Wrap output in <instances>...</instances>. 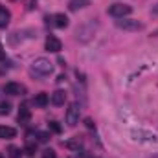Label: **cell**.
<instances>
[{
    "label": "cell",
    "instance_id": "obj_2",
    "mask_svg": "<svg viewBox=\"0 0 158 158\" xmlns=\"http://www.w3.org/2000/svg\"><path fill=\"white\" fill-rule=\"evenodd\" d=\"M131 13H132V7L129 4H112L109 7V15L114 17V19H125Z\"/></svg>",
    "mask_w": 158,
    "mask_h": 158
},
{
    "label": "cell",
    "instance_id": "obj_11",
    "mask_svg": "<svg viewBox=\"0 0 158 158\" xmlns=\"http://www.w3.org/2000/svg\"><path fill=\"white\" fill-rule=\"evenodd\" d=\"M17 136V131L13 127H7V125H0V138L2 140H11Z\"/></svg>",
    "mask_w": 158,
    "mask_h": 158
},
{
    "label": "cell",
    "instance_id": "obj_15",
    "mask_svg": "<svg viewBox=\"0 0 158 158\" xmlns=\"http://www.w3.org/2000/svg\"><path fill=\"white\" fill-rule=\"evenodd\" d=\"M11 112V103L9 101H2L0 103V116H7Z\"/></svg>",
    "mask_w": 158,
    "mask_h": 158
},
{
    "label": "cell",
    "instance_id": "obj_21",
    "mask_svg": "<svg viewBox=\"0 0 158 158\" xmlns=\"http://www.w3.org/2000/svg\"><path fill=\"white\" fill-rule=\"evenodd\" d=\"M4 59H6V53H4V52L0 50V61H4Z\"/></svg>",
    "mask_w": 158,
    "mask_h": 158
},
{
    "label": "cell",
    "instance_id": "obj_23",
    "mask_svg": "<svg viewBox=\"0 0 158 158\" xmlns=\"http://www.w3.org/2000/svg\"><path fill=\"white\" fill-rule=\"evenodd\" d=\"M0 158H2V156H0Z\"/></svg>",
    "mask_w": 158,
    "mask_h": 158
},
{
    "label": "cell",
    "instance_id": "obj_10",
    "mask_svg": "<svg viewBox=\"0 0 158 158\" xmlns=\"http://www.w3.org/2000/svg\"><path fill=\"white\" fill-rule=\"evenodd\" d=\"M9 20H11V13H9V9L4 7V6H0V28H2V30L7 28V26H9Z\"/></svg>",
    "mask_w": 158,
    "mask_h": 158
},
{
    "label": "cell",
    "instance_id": "obj_9",
    "mask_svg": "<svg viewBox=\"0 0 158 158\" xmlns=\"http://www.w3.org/2000/svg\"><path fill=\"white\" fill-rule=\"evenodd\" d=\"M50 101H52L55 107H61V105H64V101H66V94H64L63 90H55V92L52 94Z\"/></svg>",
    "mask_w": 158,
    "mask_h": 158
},
{
    "label": "cell",
    "instance_id": "obj_8",
    "mask_svg": "<svg viewBox=\"0 0 158 158\" xmlns=\"http://www.w3.org/2000/svg\"><path fill=\"white\" fill-rule=\"evenodd\" d=\"M46 50L48 52H52V53H59L61 52V48H63V42L57 39V37H53V35H48V39H46Z\"/></svg>",
    "mask_w": 158,
    "mask_h": 158
},
{
    "label": "cell",
    "instance_id": "obj_6",
    "mask_svg": "<svg viewBox=\"0 0 158 158\" xmlns=\"http://www.w3.org/2000/svg\"><path fill=\"white\" fill-rule=\"evenodd\" d=\"M48 24H52L55 28H66L68 26V17L64 13H55L53 17H48Z\"/></svg>",
    "mask_w": 158,
    "mask_h": 158
},
{
    "label": "cell",
    "instance_id": "obj_20",
    "mask_svg": "<svg viewBox=\"0 0 158 158\" xmlns=\"http://www.w3.org/2000/svg\"><path fill=\"white\" fill-rule=\"evenodd\" d=\"M24 151H26V155H30V156H31V155H33V153H35V145H33V143H28V145H26V149H24Z\"/></svg>",
    "mask_w": 158,
    "mask_h": 158
},
{
    "label": "cell",
    "instance_id": "obj_3",
    "mask_svg": "<svg viewBox=\"0 0 158 158\" xmlns=\"http://www.w3.org/2000/svg\"><path fill=\"white\" fill-rule=\"evenodd\" d=\"M79 118H81V109H79L77 103H70V107L66 109V123L70 127H76L79 123Z\"/></svg>",
    "mask_w": 158,
    "mask_h": 158
},
{
    "label": "cell",
    "instance_id": "obj_16",
    "mask_svg": "<svg viewBox=\"0 0 158 158\" xmlns=\"http://www.w3.org/2000/svg\"><path fill=\"white\" fill-rule=\"evenodd\" d=\"M35 136H37V140L42 142V143H46L48 140H50V132H42V131H37L35 132Z\"/></svg>",
    "mask_w": 158,
    "mask_h": 158
},
{
    "label": "cell",
    "instance_id": "obj_4",
    "mask_svg": "<svg viewBox=\"0 0 158 158\" xmlns=\"http://www.w3.org/2000/svg\"><path fill=\"white\" fill-rule=\"evenodd\" d=\"M116 26H118L119 30H125V31H138V30L143 28L142 22L132 20V19H118L116 20Z\"/></svg>",
    "mask_w": 158,
    "mask_h": 158
},
{
    "label": "cell",
    "instance_id": "obj_14",
    "mask_svg": "<svg viewBox=\"0 0 158 158\" xmlns=\"http://www.w3.org/2000/svg\"><path fill=\"white\" fill-rule=\"evenodd\" d=\"M88 4H90L88 0H70L68 7H70V11H77V9H83V7H86Z\"/></svg>",
    "mask_w": 158,
    "mask_h": 158
},
{
    "label": "cell",
    "instance_id": "obj_13",
    "mask_svg": "<svg viewBox=\"0 0 158 158\" xmlns=\"http://www.w3.org/2000/svg\"><path fill=\"white\" fill-rule=\"evenodd\" d=\"M33 103L37 105V107H46L48 103H50V98H48V94H44V92H40V94H37L35 98H33Z\"/></svg>",
    "mask_w": 158,
    "mask_h": 158
},
{
    "label": "cell",
    "instance_id": "obj_7",
    "mask_svg": "<svg viewBox=\"0 0 158 158\" xmlns=\"http://www.w3.org/2000/svg\"><path fill=\"white\" fill-rule=\"evenodd\" d=\"M4 92L6 94H9V96H22L24 92H26V88L20 85V83H6V86H4Z\"/></svg>",
    "mask_w": 158,
    "mask_h": 158
},
{
    "label": "cell",
    "instance_id": "obj_17",
    "mask_svg": "<svg viewBox=\"0 0 158 158\" xmlns=\"http://www.w3.org/2000/svg\"><path fill=\"white\" fill-rule=\"evenodd\" d=\"M22 151L19 147H9V158H20Z\"/></svg>",
    "mask_w": 158,
    "mask_h": 158
},
{
    "label": "cell",
    "instance_id": "obj_1",
    "mask_svg": "<svg viewBox=\"0 0 158 158\" xmlns=\"http://www.w3.org/2000/svg\"><path fill=\"white\" fill-rule=\"evenodd\" d=\"M52 72H53V64H52L50 59H46V57L35 59V61L31 63V66H30V74L37 79L46 77V76H50Z\"/></svg>",
    "mask_w": 158,
    "mask_h": 158
},
{
    "label": "cell",
    "instance_id": "obj_18",
    "mask_svg": "<svg viewBox=\"0 0 158 158\" xmlns=\"http://www.w3.org/2000/svg\"><path fill=\"white\" fill-rule=\"evenodd\" d=\"M48 127H50V131H53V132H57V134L61 132V125H59L57 121H50V123H48Z\"/></svg>",
    "mask_w": 158,
    "mask_h": 158
},
{
    "label": "cell",
    "instance_id": "obj_12",
    "mask_svg": "<svg viewBox=\"0 0 158 158\" xmlns=\"http://www.w3.org/2000/svg\"><path fill=\"white\" fill-rule=\"evenodd\" d=\"M17 118H19V121H20V123H28V121H30V118H31V112H30V109L22 105V107L19 109V116H17Z\"/></svg>",
    "mask_w": 158,
    "mask_h": 158
},
{
    "label": "cell",
    "instance_id": "obj_22",
    "mask_svg": "<svg viewBox=\"0 0 158 158\" xmlns=\"http://www.w3.org/2000/svg\"><path fill=\"white\" fill-rule=\"evenodd\" d=\"M153 13H155V15H158V4H156V7L153 9Z\"/></svg>",
    "mask_w": 158,
    "mask_h": 158
},
{
    "label": "cell",
    "instance_id": "obj_5",
    "mask_svg": "<svg viewBox=\"0 0 158 158\" xmlns=\"http://www.w3.org/2000/svg\"><path fill=\"white\" fill-rule=\"evenodd\" d=\"M132 136L136 142H143V143H158V134L147 132V131H132Z\"/></svg>",
    "mask_w": 158,
    "mask_h": 158
},
{
    "label": "cell",
    "instance_id": "obj_19",
    "mask_svg": "<svg viewBox=\"0 0 158 158\" xmlns=\"http://www.w3.org/2000/svg\"><path fill=\"white\" fill-rule=\"evenodd\" d=\"M42 158H57V155H55L53 149H44L42 151Z\"/></svg>",
    "mask_w": 158,
    "mask_h": 158
}]
</instances>
